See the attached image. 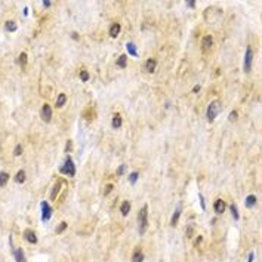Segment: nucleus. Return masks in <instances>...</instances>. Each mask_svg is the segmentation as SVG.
<instances>
[{
  "label": "nucleus",
  "instance_id": "obj_1",
  "mask_svg": "<svg viewBox=\"0 0 262 262\" xmlns=\"http://www.w3.org/2000/svg\"><path fill=\"white\" fill-rule=\"evenodd\" d=\"M138 224H139V234L142 235L148 227V206H144L141 209L139 216H138Z\"/></svg>",
  "mask_w": 262,
  "mask_h": 262
},
{
  "label": "nucleus",
  "instance_id": "obj_12",
  "mask_svg": "<svg viewBox=\"0 0 262 262\" xmlns=\"http://www.w3.org/2000/svg\"><path fill=\"white\" fill-rule=\"evenodd\" d=\"M120 212H121L123 216H126L129 212H130V203H129V202H123L121 206H120Z\"/></svg>",
  "mask_w": 262,
  "mask_h": 262
},
{
  "label": "nucleus",
  "instance_id": "obj_31",
  "mask_svg": "<svg viewBox=\"0 0 262 262\" xmlns=\"http://www.w3.org/2000/svg\"><path fill=\"white\" fill-rule=\"evenodd\" d=\"M124 170H126V165H121V166L117 169V175L120 176V175H123V173H124Z\"/></svg>",
  "mask_w": 262,
  "mask_h": 262
},
{
  "label": "nucleus",
  "instance_id": "obj_17",
  "mask_svg": "<svg viewBox=\"0 0 262 262\" xmlns=\"http://www.w3.org/2000/svg\"><path fill=\"white\" fill-rule=\"evenodd\" d=\"M15 181L18 184H22L24 181H25V172H24V170H18V173L15 175Z\"/></svg>",
  "mask_w": 262,
  "mask_h": 262
},
{
  "label": "nucleus",
  "instance_id": "obj_18",
  "mask_svg": "<svg viewBox=\"0 0 262 262\" xmlns=\"http://www.w3.org/2000/svg\"><path fill=\"white\" fill-rule=\"evenodd\" d=\"M65 102H67V96H65L64 93H61V95L58 96V99H56V107H58V108H59V107H64Z\"/></svg>",
  "mask_w": 262,
  "mask_h": 262
},
{
  "label": "nucleus",
  "instance_id": "obj_24",
  "mask_svg": "<svg viewBox=\"0 0 262 262\" xmlns=\"http://www.w3.org/2000/svg\"><path fill=\"white\" fill-rule=\"evenodd\" d=\"M65 228H67V222H61V224H59V225L56 227L55 233H56V234H61L62 231H65Z\"/></svg>",
  "mask_w": 262,
  "mask_h": 262
},
{
  "label": "nucleus",
  "instance_id": "obj_13",
  "mask_svg": "<svg viewBox=\"0 0 262 262\" xmlns=\"http://www.w3.org/2000/svg\"><path fill=\"white\" fill-rule=\"evenodd\" d=\"M156 65H157L156 59L150 58V59L147 61V71H148V73H154V70H156Z\"/></svg>",
  "mask_w": 262,
  "mask_h": 262
},
{
  "label": "nucleus",
  "instance_id": "obj_28",
  "mask_svg": "<svg viewBox=\"0 0 262 262\" xmlns=\"http://www.w3.org/2000/svg\"><path fill=\"white\" fill-rule=\"evenodd\" d=\"M19 64H21V65H25V64H27V53H25V52H22V53L19 55Z\"/></svg>",
  "mask_w": 262,
  "mask_h": 262
},
{
  "label": "nucleus",
  "instance_id": "obj_23",
  "mask_svg": "<svg viewBox=\"0 0 262 262\" xmlns=\"http://www.w3.org/2000/svg\"><path fill=\"white\" fill-rule=\"evenodd\" d=\"M6 30L8 31H15L16 30V24L14 21H8L6 22Z\"/></svg>",
  "mask_w": 262,
  "mask_h": 262
},
{
  "label": "nucleus",
  "instance_id": "obj_38",
  "mask_svg": "<svg viewBox=\"0 0 262 262\" xmlns=\"http://www.w3.org/2000/svg\"><path fill=\"white\" fill-rule=\"evenodd\" d=\"M43 5H45V6H51V2H49V0H45Z\"/></svg>",
  "mask_w": 262,
  "mask_h": 262
},
{
  "label": "nucleus",
  "instance_id": "obj_25",
  "mask_svg": "<svg viewBox=\"0 0 262 262\" xmlns=\"http://www.w3.org/2000/svg\"><path fill=\"white\" fill-rule=\"evenodd\" d=\"M230 209H231V213H233V218H234V219L237 221V219H239V210H237L235 204H231V207H230Z\"/></svg>",
  "mask_w": 262,
  "mask_h": 262
},
{
  "label": "nucleus",
  "instance_id": "obj_26",
  "mask_svg": "<svg viewBox=\"0 0 262 262\" xmlns=\"http://www.w3.org/2000/svg\"><path fill=\"white\" fill-rule=\"evenodd\" d=\"M138 176H139V173H138V172H132V173H130V176H129V181H130L132 184H135L136 181H138Z\"/></svg>",
  "mask_w": 262,
  "mask_h": 262
},
{
  "label": "nucleus",
  "instance_id": "obj_21",
  "mask_svg": "<svg viewBox=\"0 0 262 262\" xmlns=\"http://www.w3.org/2000/svg\"><path fill=\"white\" fill-rule=\"evenodd\" d=\"M126 59H128V58H126V55H121V56L117 59V65H119L120 68H124V67L128 65V61H126Z\"/></svg>",
  "mask_w": 262,
  "mask_h": 262
},
{
  "label": "nucleus",
  "instance_id": "obj_9",
  "mask_svg": "<svg viewBox=\"0 0 262 262\" xmlns=\"http://www.w3.org/2000/svg\"><path fill=\"white\" fill-rule=\"evenodd\" d=\"M212 45H213V37H212V36H204L203 42H202V47L204 49V51H207V49L212 47Z\"/></svg>",
  "mask_w": 262,
  "mask_h": 262
},
{
  "label": "nucleus",
  "instance_id": "obj_30",
  "mask_svg": "<svg viewBox=\"0 0 262 262\" xmlns=\"http://www.w3.org/2000/svg\"><path fill=\"white\" fill-rule=\"evenodd\" d=\"M21 153H22V145L18 144L16 148H15V151H14V156H21Z\"/></svg>",
  "mask_w": 262,
  "mask_h": 262
},
{
  "label": "nucleus",
  "instance_id": "obj_37",
  "mask_svg": "<svg viewBox=\"0 0 262 262\" xmlns=\"http://www.w3.org/2000/svg\"><path fill=\"white\" fill-rule=\"evenodd\" d=\"M202 241H203V237H197V243H195V246H198Z\"/></svg>",
  "mask_w": 262,
  "mask_h": 262
},
{
  "label": "nucleus",
  "instance_id": "obj_14",
  "mask_svg": "<svg viewBox=\"0 0 262 262\" xmlns=\"http://www.w3.org/2000/svg\"><path fill=\"white\" fill-rule=\"evenodd\" d=\"M119 33H120V25H119V24H113L111 28H110V36L111 37H117Z\"/></svg>",
  "mask_w": 262,
  "mask_h": 262
},
{
  "label": "nucleus",
  "instance_id": "obj_6",
  "mask_svg": "<svg viewBox=\"0 0 262 262\" xmlns=\"http://www.w3.org/2000/svg\"><path fill=\"white\" fill-rule=\"evenodd\" d=\"M42 119L45 121H51V119H52V108H51V105L45 104L42 107Z\"/></svg>",
  "mask_w": 262,
  "mask_h": 262
},
{
  "label": "nucleus",
  "instance_id": "obj_32",
  "mask_svg": "<svg viewBox=\"0 0 262 262\" xmlns=\"http://www.w3.org/2000/svg\"><path fill=\"white\" fill-rule=\"evenodd\" d=\"M228 119H230V121H234V120L237 119V111H235V110H234V111H231V114H230V117H228Z\"/></svg>",
  "mask_w": 262,
  "mask_h": 262
},
{
  "label": "nucleus",
  "instance_id": "obj_22",
  "mask_svg": "<svg viewBox=\"0 0 262 262\" xmlns=\"http://www.w3.org/2000/svg\"><path fill=\"white\" fill-rule=\"evenodd\" d=\"M111 124H113V128H114V129L120 128V126H121V117H120V116H114L113 123H111Z\"/></svg>",
  "mask_w": 262,
  "mask_h": 262
},
{
  "label": "nucleus",
  "instance_id": "obj_3",
  "mask_svg": "<svg viewBox=\"0 0 262 262\" xmlns=\"http://www.w3.org/2000/svg\"><path fill=\"white\" fill-rule=\"evenodd\" d=\"M219 107H221L219 101L210 102V105H209V108H207V120H209V121H213V120H215V117L218 116L219 110H221Z\"/></svg>",
  "mask_w": 262,
  "mask_h": 262
},
{
  "label": "nucleus",
  "instance_id": "obj_39",
  "mask_svg": "<svg viewBox=\"0 0 262 262\" xmlns=\"http://www.w3.org/2000/svg\"><path fill=\"white\" fill-rule=\"evenodd\" d=\"M73 39H74V40H77V39H79V36H77V33H73Z\"/></svg>",
  "mask_w": 262,
  "mask_h": 262
},
{
  "label": "nucleus",
  "instance_id": "obj_8",
  "mask_svg": "<svg viewBox=\"0 0 262 262\" xmlns=\"http://www.w3.org/2000/svg\"><path fill=\"white\" fill-rule=\"evenodd\" d=\"M213 207H215V212H216V213L221 215V213H224V212H225V202L221 200V198H218V200L213 203Z\"/></svg>",
  "mask_w": 262,
  "mask_h": 262
},
{
  "label": "nucleus",
  "instance_id": "obj_10",
  "mask_svg": "<svg viewBox=\"0 0 262 262\" xmlns=\"http://www.w3.org/2000/svg\"><path fill=\"white\" fill-rule=\"evenodd\" d=\"M14 256H15L16 262H27L25 256H24V250H22V249H15V250H14Z\"/></svg>",
  "mask_w": 262,
  "mask_h": 262
},
{
  "label": "nucleus",
  "instance_id": "obj_2",
  "mask_svg": "<svg viewBox=\"0 0 262 262\" xmlns=\"http://www.w3.org/2000/svg\"><path fill=\"white\" fill-rule=\"evenodd\" d=\"M59 172L64 173V175H70V176H74V173H76V167H74V163H73V160H71L70 156L65 157V161H64V165L59 167Z\"/></svg>",
  "mask_w": 262,
  "mask_h": 262
},
{
  "label": "nucleus",
  "instance_id": "obj_34",
  "mask_svg": "<svg viewBox=\"0 0 262 262\" xmlns=\"http://www.w3.org/2000/svg\"><path fill=\"white\" fill-rule=\"evenodd\" d=\"M111 190H113V185H111V184H108V185H107V188H105V194H108Z\"/></svg>",
  "mask_w": 262,
  "mask_h": 262
},
{
  "label": "nucleus",
  "instance_id": "obj_33",
  "mask_svg": "<svg viewBox=\"0 0 262 262\" xmlns=\"http://www.w3.org/2000/svg\"><path fill=\"white\" fill-rule=\"evenodd\" d=\"M187 235H188V237H191V235H193V228H191V225H190L188 228H187Z\"/></svg>",
  "mask_w": 262,
  "mask_h": 262
},
{
  "label": "nucleus",
  "instance_id": "obj_5",
  "mask_svg": "<svg viewBox=\"0 0 262 262\" xmlns=\"http://www.w3.org/2000/svg\"><path fill=\"white\" fill-rule=\"evenodd\" d=\"M52 216V207L47 204V202H42V219L46 222Z\"/></svg>",
  "mask_w": 262,
  "mask_h": 262
},
{
  "label": "nucleus",
  "instance_id": "obj_29",
  "mask_svg": "<svg viewBox=\"0 0 262 262\" xmlns=\"http://www.w3.org/2000/svg\"><path fill=\"white\" fill-rule=\"evenodd\" d=\"M80 79L83 82H87V80H89V73H87V71H82L80 73Z\"/></svg>",
  "mask_w": 262,
  "mask_h": 262
},
{
  "label": "nucleus",
  "instance_id": "obj_4",
  "mask_svg": "<svg viewBox=\"0 0 262 262\" xmlns=\"http://www.w3.org/2000/svg\"><path fill=\"white\" fill-rule=\"evenodd\" d=\"M252 59H253V51H252V47L249 46V47L246 49V55H244V71H246V73L250 71Z\"/></svg>",
  "mask_w": 262,
  "mask_h": 262
},
{
  "label": "nucleus",
  "instance_id": "obj_16",
  "mask_svg": "<svg viewBox=\"0 0 262 262\" xmlns=\"http://www.w3.org/2000/svg\"><path fill=\"white\" fill-rule=\"evenodd\" d=\"M255 204H256V197H255L253 194L247 195V198H246V206H247V207H253Z\"/></svg>",
  "mask_w": 262,
  "mask_h": 262
},
{
  "label": "nucleus",
  "instance_id": "obj_27",
  "mask_svg": "<svg viewBox=\"0 0 262 262\" xmlns=\"http://www.w3.org/2000/svg\"><path fill=\"white\" fill-rule=\"evenodd\" d=\"M126 47H128V51H129L133 56L138 55V53H136V51H135V45H133V43H128V45H126Z\"/></svg>",
  "mask_w": 262,
  "mask_h": 262
},
{
  "label": "nucleus",
  "instance_id": "obj_36",
  "mask_svg": "<svg viewBox=\"0 0 262 262\" xmlns=\"http://www.w3.org/2000/svg\"><path fill=\"white\" fill-rule=\"evenodd\" d=\"M200 203H202V209L204 210L206 207H204V200H203V195H200Z\"/></svg>",
  "mask_w": 262,
  "mask_h": 262
},
{
  "label": "nucleus",
  "instance_id": "obj_15",
  "mask_svg": "<svg viewBox=\"0 0 262 262\" xmlns=\"http://www.w3.org/2000/svg\"><path fill=\"white\" fill-rule=\"evenodd\" d=\"M59 188H61V182L56 181L55 185H53V188H52V193H51V198H52V200H55V198H56V194L59 193Z\"/></svg>",
  "mask_w": 262,
  "mask_h": 262
},
{
  "label": "nucleus",
  "instance_id": "obj_35",
  "mask_svg": "<svg viewBox=\"0 0 262 262\" xmlns=\"http://www.w3.org/2000/svg\"><path fill=\"white\" fill-rule=\"evenodd\" d=\"M253 258H255V255H253V252H252L250 255H249V258H247V262H252V261H253Z\"/></svg>",
  "mask_w": 262,
  "mask_h": 262
},
{
  "label": "nucleus",
  "instance_id": "obj_19",
  "mask_svg": "<svg viewBox=\"0 0 262 262\" xmlns=\"http://www.w3.org/2000/svg\"><path fill=\"white\" fill-rule=\"evenodd\" d=\"M9 181V175L6 172H0V187H5Z\"/></svg>",
  "mask_w": 262,
  "mask_h": 262
},
{
  "label": "nucleus",
  "instance_id": "obj_11",
  "mask_svg": "<svg viewBox=\"0 0 262 262\" xmlns=\"http://www.w3.org/2000/svg\"><path fill=\"white\" fill-rule=\"evenodd\" d=\"M144 261V253L141 252V249H135L133 256H132V262H142Z\"/></svg>",
  "mask_w": 262,
  "mask_h": 262
},
{
  "label": "nucleus",
  "instance_id": "obj_7",
  "mask_svg": "<svg viewBox=\"0 0 262 262\" xmlns=\"http://www.w3.org/2000/svg\"><path fill=\"white\" fill-rule=\"evenodd\" d=\"M24 239H25L28 243H31V244L37 243V235H36V233L31 231V230H25V231H24Z\"/></svg>",
  "mask_w": 262,
  "mask_h": 262
},
{
  "label": "nucleus",
  "instance_id": "obj_20",
  "mask_svg": "<svg viewBox=\"0 0 262 262\" xmlns=\"http://www.w3.org/2000/svg\"><path fill=\"white\" fill-rule=\"evenodd\" d=\"M179 216H181V209H176V210H175V213H173V216H172V221H170V224H172L173 227L176 225V222H178Z\"/></svg>",
  "mask_w": 262,
  "mask_h": 262
}]
</instances>
